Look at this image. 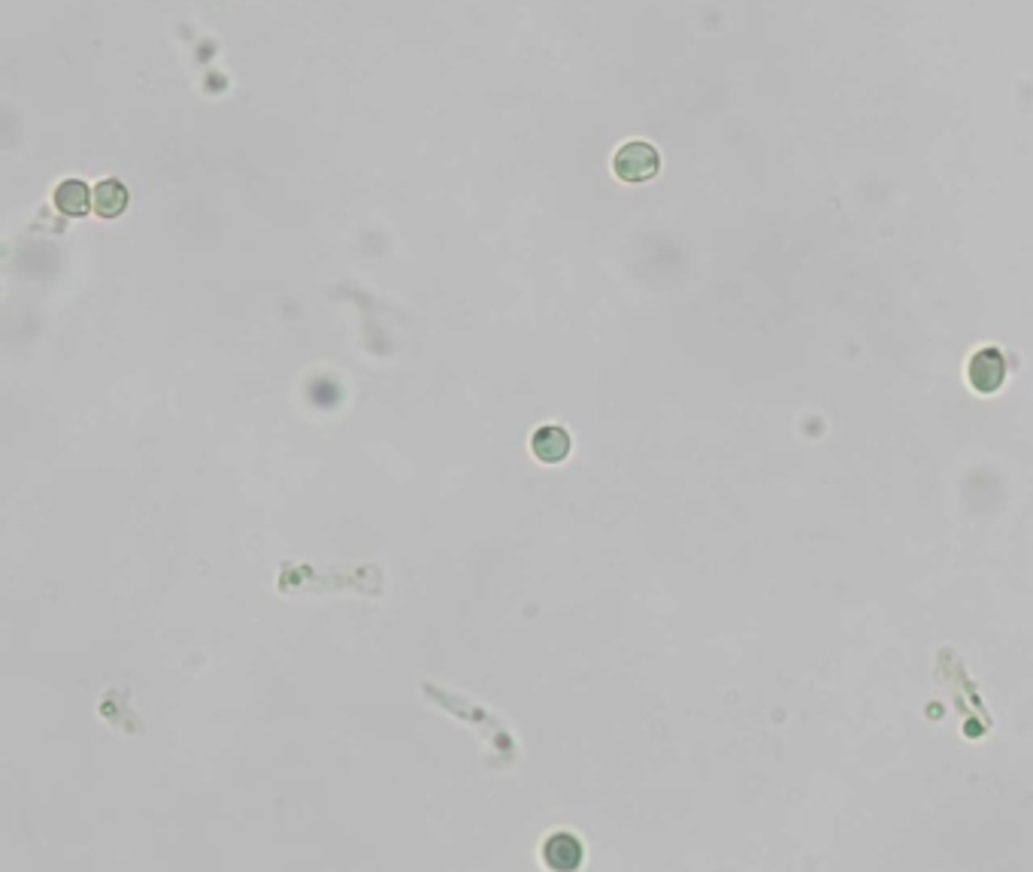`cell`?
Instances as JSON below:
<instances>
[{
    "label": "cell",
    "mask_w": 1033,
    "mask_h": 872,
    "mask_svg": "<svg viewBox=\"0 0 1033 872\" xmlns=\"http://www.w3.org/2000/svg\"><path fill=\"white\" fill-rule=\"evenodd\" d=\"M1003 376H1006V364H1003V355L997 349L979 352L973 358V364H970V382H973L976 391H985V394L997 391Z\"/></svg>",
    "instance_id": "4"
},
{
    "label": "cell",
    "mask_w": 1033,
    "mask_h": 872,
    "mask_svg": "<svg viewBox=\"0 0 1033 872\" xmlns=\"http://www.w3.org/2000/svg\"><path fill=\"white\" fill-rule=\"evenodd\" d=\"M55 206H58V212H64L70 218H79V215H85L94 206V191L82 179H64L55 188Z\"/></svg>",
    "instance_id": "5"
},
{
    "label": "cell",
    "mask_w": 1033,
    "mask_h": 872,
    "mask_svg": "<svg viewBox=\"0 0 1033 872\" xmlns=\"http://www.w3.org/2000/svg\"><path fill=\"white\" fill-rule=\"evenodd\" d=\"M585 857V848L582 842L573 836V833H552L543 845V860L549 869H558V872H570L582 863Z\"/></svg>",
    "instance_id": "3"
},
{
    "label": "cell",
    "mask_w": 1033,
    "mask_h": 872,
    "mask_svg": "<svg viewBox=\"0 0 1033 872\" xmlns=\"http://www.w3.org/2000/svg\"><path fill=\"white\" fill-rule=\"evenodd\" d=\"M612 170L622 182H649L661 170V155L652 143H625L612 158Z\"/></svg>",
    "instance_id": "1"
},
{
    "label": "cell",
    "mask_w": 1033,
    "mask_h": 872,
    "mask_svg": "<svg viewBox=\"0 0 1033 872\" xmlns=\"http://www.w3.org/2000/svg\"><path fill=\"white\" fill-rule=\"evenodd\" d=\"M531 452L543 464H561L570 455V433L564 427H558V424H546V427L534 430Z\"/></svg>",
    "instance_id": "2"
},
{
    "label": "cell",
    "mask_w": 1033,
    "mask_h": 872,
    "mask_svg": "<svg viewBox=\"0 0 1033 872\" xmlns=\"http://www.w3.org/2000/svg\"><path fill=\"white\" fill-rule=\"evenodd\" d=\"M128 209V188L119 179H103L94 188V212L100 218H119Z\"/></svg>",
    "instance_id": "6"
}]
</instances>
